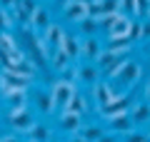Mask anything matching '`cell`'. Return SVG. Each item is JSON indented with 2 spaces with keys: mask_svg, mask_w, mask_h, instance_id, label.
Wrapping results in <instances>:
<instances>
[{
  "mask_svg": "<svg viewBox=\"0 0 150 142\" xmlns=\"http://www.w3.org/2000/svg\"><path fill=\"white\" fill-rule=\"evenodd\" d=\"M33 85V77H25V75H15L8 72V70H0V95L3 97H10L13 92H28V87Z\"/></svg>",
  "mask_w": 150,
  "mask_h": 142,
  "instance_id": "cell-1",
  "label": "cell"
},
{
  "mask_svg": "<svg viewBox=\"0 0 150 142\" xmlns=\"http://www.w3.org/2000/svg\"><path fill=\"white\" fill-rule=\"evenodd\" d=\"M123 112H130V95H115L110 102H105V105L98 107V115L103 117V120H110V117L115 115H123Z\"/></svg>",
  "mask_w": 150,
  "mask_h": 142,
  "instance_id": "cell-2",
  "label": "cell"
},
{
  "mask_svg": "<svg viewBox=\"0 0 150 142\" xmlns=\"http://www.w3.org/2000/svg\"><path fill=\"white\" fill-rule=\"evenodd\" d=\"M75 92H78V85L75 82H65V80H55L53 87H50V97H53L55 107H65Z\"/></svg>",
  "mask_w": 150,
  "mask_h": 142,
  "instance_id": "cell-3",
  "label": "cell"
},
{
  "mask_svg": "<svg viewBox=\"0 0 150 142\" xmlns=\"http://www.w3.org/2000/svg\"><path fill=\"white\" fill-rule=\"evenodd\" d=\"M8 120H10L13 132H23V135H28V130L35 125V117H33V112L28 110V107L25 110H10Z\"/></svg>",
  "mask_w": 150,
  "mask_h": 142,
  "instance_id": "cell-4",
  "label": "cell"
},
{
  "mask_svg": "<svg viewBox=\"0 0 150 142\" xmlns=\"http://www.w3.org/2000/svg\"><path fill=\"white\" fill-rule=\"evenodd\" d=\"M112 13H120L118 0H90L88 3V15L95 18V20H103V18L112 15Z\"/></svg>",
  "mask_w": 150,
  "mask_h": 142,
  "instance_id": "cell-5",
  "label": "cell"
},
{
  "mask_svg": "<svg viewBox=\"0 0 150 142\" xmlns=\"http://www.w3.org/2000/svg\"><path fill=\"white\" fill-rule=\"evenodd\" d=\"M38 8H40V3H38V0H18V5H15V10H13V15H15V20L20 22L23 27H28Z\"/></svg>",
  "mask_w": 150,
  "mask_h": 142,
  "instance_id": "cell-6",
  "label": "cell"
},
{
  "mask_svg": "<svg viewBox=\"0 0 150 142\" xmlns=\"http://www.w3.org/2000/svg\"><path fill=\"white\" fill-rule=\"evenodd\" d=\"M140 75H143V67H140V63H135L133 58H128L125 67L118 72V77H115V80H118V82H123V85H130V87H133V85L140 80Z\"/></svg>",
  "mask_w": 150,
  "mask_h": 142,
  "instance_id": "cell-7",
  "label": "cell"
},
{
  "mask_svg": "<svg viewBox=\"0 0 150 142\" xmlns=\"http://www.w3.org/2000/svg\"><path fill=\"white\" fill-rule=\"evenodd\" d=\"M105 122H108V127H110L112 135H128V132L135 130V125H133V120H130L128 112L115 115V117H110V120H105Z\"/></svg>",
  "mask_w": 150,
  "mask_h": 142,
  "instance_id": "cell-8",
  "label": "cell"
},
{
  "mask_svg": "<svg viewBox=\"0 0 150 142\" xmlns=\"http://www.w3.org/2000/svg\"><path fill=\"white\" fill-rule=\"evenodd\" d=\"M83 117L80 115H73V112H65V110H60V130L63 132H68V135H78V132L83 130Z\"/></svg>",
  "mask_w": 150,
  "mask_h": 142,
  "instance_id": "cell-9",
  "label": "cell"
},
{
  "mask_svg": "<svg viewBox=\"0 0 150 142\" xmlns=\"http://www.w3.org/2000/svg\"><path fill=\"white\" fill-rule=\"evenodd\" d=\"M63 18L68 22H80V20H85L88 18V5L85 3H65L63 5Z\"/></svg>",
  "mask_w": 150,
  "mask_h": 142,
  "instance_id": "cell-10",
  "label": "cell"
},
{
  "mask_svg": "<svg viewBox=\"0 0 150 142\" xmlns=\"http://www.w3.org/2000/svg\"><path fill=\"white\" fill-rule=\"evenodd\" d=\"M58 50H63V53L70 58V63H75V60L80 58V37H78V35H70V32H65V35H63V42H60Z\"/></svg>",
  "mask_w": 150,
  "mask_h": 142,
  "instance_id": "cell-11",
  "label": "cell"
},
{
  "mask_svg": "<svg viewBox=\"0 0 150 142\" xmlns=\"http://www.w3.org/2000/svg\"><path fill=\"white\" fill-rule=\"evenodd\" d=\"M105 50H110V53L118 55V58H128L130 50H133V42H130L128 37H108Z\"/></svg>",
  "mask_w": 150,
  "mask_h": 142,
  "instance_id": "cell-12",
  "label": "cell"
},
{
  "mask_svg": "<svg viewBox=\"0 0 150 142\" xmlns=\"http://www.w3.org/2000/svg\"><path fill=\"white\" fill-rule=\"evenodd\" d=\"M112 97H115V92H112V87L108 82H103V80H98L95 85H93V102H95V107L105 105V102H110Z\"/></svg>",
  "mask_w": 150,
  "mask_h": 142,
  "instance_id": "cell-13",
  "label": "cell"
},
{
  "mask_svg": "<svg viewBox=\"0 0 150 142\" xmlns=\"http://www.w3.org/2000/svg\"><path fill=\"white\" fill-rule=\"evenodd\" d=\"M100 50H103V45L98 42V37H83L80 40V58L95 63V58L100 55Z\"/></svg>",
  "mask_w": 150,
  "mask_h": 142,
  "instance_id": "cell-14",
  "label": "cell"
},
{
  "mask_svg": "<svg viewBox=\"0 0 150 142\" xmlns=\"http://www.w3.org/2000/svg\"><path fill=\"white\" fill-rule=\"evenodd\" d=\"M130 22H133V18H128V15H123V13H120L118 20H115L110 27H108V37H128Z\"/></svg>",
  "mask_w": 150,
  "mask_h": 142,
  "instance_id": "cell-15",
  "label": "cell"
},
{
  "mask_svg": "<svg viewBox=\"0 0 150 142\" xmlns=\"http://www.w3.org/2000/svg\"><path fill=\"white\" fill-rule=\"evenodd\" d=\"M130 120H133V125H145V122H150V102H135V107L128 112Z\"/></svg>",
  "mask_w": 150,
  "mask_h": 142,
  "instance_id": "cell-16",
  "label": "cell"
},
{
  "mask_svg": "<svg viewBox=\"0 0 150 142\" xmlns=\"http://www.w3.org/2000/svg\"><path fill=\"white\" fill-rule=\"evenodd\" d=\"M50 22H53V20H50V10L40 5V8L35 10V15H33V20H30V27L38 32V35H40V32H43L45 27L50 25Z\"/></svg>",
  "mask_w": 150,
  "mask_h": 142,
  "instance_id": "cell-17",
  "label": "cell"
},
{
  "mask_svg": "<svg viewBox=\"0 0 150 142\" xmlns=\"http://www.w3.org/2000/svg\"><path fill=\"white\" fill-rule=\"evenodd\" d=\"M60 110H65V112H73V115H80V117H83L88 110H90V105L85 102V97H83L80 92H75L73 97H70V102H68L65 107H60Z\"/></svg>",
  "mask_w": 150,
  "mask_h": 142,
  "instance_id": "cell-18",
  "label": "cell"
},
{
  "mask_svg": "<svg viewBox=\"0 0 150 142\" xmlns=\"http://www.w3.org/2000/svg\"><path fill=\"white\" fill-rule=\"evenodd\" d=\"M98 80H100V70H98V65L85 63V65L78 67V82H90V85H95Z\"/></svg>",
  "mask_w": 150,
  "mask_h": 142,
  "instance_id": "cell-19",
  "label": "cell"
},
{
  "mask_svg": "<svg viewBox=\"0 0 150 142\" xmlns=\"http://www.w3.org/2000/svg\"><path fill=\"white\" fill-rule=\"evenodd\" d=\"M28 140H35V142H50V140H53V132H50L48 125H40V122H35V125L28 130Z\"/></svg>",
  "mask_w": 150,
  "mask_h": 142,
  "instance_id": "cell-20",
  "label": "cell"
},
{
  "mask_svg": "<svg viewBox=\"0 0 150 142\" xmlns=\"http://www.w3.org/2000/svg\"><path fill=\"white\" fill-rule=\"evenodd\" d=\"M35 107H38V112L40 115H50V112L55 110V102H53V97H50V92H35Z\"/></svg>",
  "mask_w": 150,
  "mask_h": 142,
  "instance_id": "cell-21",
  "label": "cell"
},
{
  "mask_svg": "<svg viewBox=\"0 0 150 142\" xmlns=\"http://www.w3.org/2000/svg\"><path fill=\"white\" fill-rule=\"evenodd\" d=\"M48 60H50V67H53L55 72H63V70H65V67L70 65V58H68V55L63 53V50H53Z\"/></svg>",
  "mask_w": 150,
  "mask_h": 142,
  "instance_id": "cell-22",
  "label": "cell"
},
{
  "mask_svg": "<svg viewBox=\"0 0 150 142\" xmlns=\"http://www.w3.org/2000/svg\"><path fill=\"white\" fill-rule=\"evenodd\" d=\"M78 27H80V35H85V37H95V32L100 30V22H98L95 18H90V15H88L85 20H80V22H78Z\"/></svg>",
  "mask_w": 150,
  "mask_h": 142,
  "instance_id": "cell-23",
  "label": "cell"
},
{
  "mask_svg": "<svg viewBox=\"0 0 150 142\" xmlns=\"http://www.w3.org/2000/svg\"><path fill=\"white\" fill-rule=\"evenodd\" d=\"M78 135H80V137H85L88 142H98L103 135H105V130H103L100 125H83V130L78 132Z\"/></svg>",
  "mask_w": 150,
  "mask_h": 142,
  "instance_id": "cell-24",
  "label": "cell"
},
{
  "mask_svg": "<svg viewBox=\"0 0 150 142\" xmlns=\"http://www.w3.org/2000/svg\"><path fill=\"white\" fill-rule=\"evenodd\" d=\"M115 60H120V58H118V55H112L110 50H105V47H103V50H100V55L95 58V65H98V70H100V72H105V70L110 67V65L115 63Z\"/></svg>",
  "mask_w": 150,
  "mask_h": 142,
  "instance_id": "cell-25",
  "label": "cell"
},
{
  "mask_svg": "<svg viewBox=\"0 0 150 142\" xmlns=\"http://www.w3.org/2000/svg\"><path fill=\"white\" fill-rule=\"evenodd\" d=\"M140 37H143V22L133 18V22H130V30H128V40H130V42H138Z\"/></svg>",
  "mask_w": 150,
  "mask_h": 142,
  "instance_id": "cell-26",
  "label": "cell"
},
{
  "mask_svg": "<svg viewBox=\"0 0 150 142\" xmlns=\"http://www.w3.org/2000/svg\"><path fill=\"white\" fill-rule=\"evenodd\" d=\"M13 25H15V15H13L10 10H0V32L10 30Z\"/></svg>",
  "mask_w": 150,
  "mask_h": 142,
  "instance_id": "cell-27",
  "label": "cell"
},
{
  "mask_svg": "<svg viewBox=\"0 0 150 142\" xmlns=\"http://www.w3.org/2000/svg\"><path fill=\"white\" fill-rule=\"evenodd\" d=\"M60 80H65V82H75V85H78V65L70 63L68 67L60 72Z\"/></svg>",
  "mask_w": 150,
  "mask_h": 142,
  "instance_id": "cell-28",
  "label": "cell"
},
{
  "mask_svg": "<svg viewBox=\"0 0 150 142\" xmlns=\"http://www.w3.org/2000/svg\"><path fill=\"white\" fill-rule=\"evenodd\" d=\"M148 10H150V0H135V20H140V18H148Z\"/></svg>",
  "mask_w": 150,
  "mask_h": 142,
  "instance_id": "cell-29",
  "label": "cell"
},
{
  "mask_svg": "<svg viewBox=\"0 0 150 142\" xmlns=\"http://www.w3.org/2000/svg\"><path fill=\"white\" fill-rule=\"evenodd\" d=\"M118 10L123 13V15H133V10H135V0H118Z\"/></svg>",
  "mask_w": 150,
  "mask_h": 142,
  "instance_id": "cell-30",
  "label": "cell"
},
{
  "mask_svg": "<svg viewBox=\"0 0 150 142\" xmlns=\"http://www.w3.org/2000/svg\"><path fill=\"white\" fill-rule=\"evenodd\" d=\"M125 142H150L148 140V135H145V132H128V135H125Z\"/></svg>",
  "mask_w": 150,
  "mask_h": 142,
  "instance_id": "cell-31",
  "label": "cell"
},
{
  "mask_svg": "<svg viewBox=\"0 0 150 142\" xmlns=\"http://www.w3.org/2000/svg\"><path fill=\"white\" fill-rule=\"evenodd\" d=\"M15 5H18V0H0V10H15Z\"/></svg>",
  "mask_w": 150,
  "mask_h": 142,
  "instance_id": "cell-32",
  "label": "cell"
},
{
  "mask_svg": "<svg viewBox=\"0 0 150 142\" xmlns=\"http://www.w3.org/2000/svg\"><path fill=\"white\" fill-rule=\"evenodd\" d=\"M0 142H23V140L18 135H3V137H0Z\"/></svg>",
  "mask_w": 150,
  "mask_h": 142,
  "instance_id": "cell-33",
  "label": "cell"
},
{
  "mask_svg": "<svg viewBox=\"0 0 150 142\" xmlns=\"http://www.w3.org/2000/svg\"><path fill=\"white\" fill-rule=\"evenodd\" d=\"M150 37V22H143V40Z\"/></svg>",
  "mask_w": 150,
  "mask_h": 142,
  "instance_id": "cell-34",
  "label": "cell"
},
{
  "mask_svg": "<svg viewBox=\"0 0 150 142\" xmlns=\"http://www.w3.org/2000/svg\"><path fill=\"white\" fill-rule=\"evenodd\" d=\"M145 102H150V80L145 82Z\"/></svg>",
  "mask_w": 150,
  "mask_h": 142,
  "instance_id": "cell-35",
  "label": "cell"
},
{
  "mask_svg": "<svg viewBox=\"0 0 150 142\" xmlns=\"http://www.w3.org/2000/svg\"><path fill=\"white\" fill-rule=\"evenodd\" d=\"M70 142H88V140H85V137H80V135H73V137H70Z\"/></svg>",
  "mask_w": 150,
  "mask_h": 142,
  "instance_id": "cell-36",
  "label": "cell"
},
{
  "mask_svg": "<svg viewBox=\"0 0 150 142\" xmlns=\"http://www.w3.org/2000/svg\"><path fill=\"white\" fill-rule=\"evenodd\" d=\"M98 142H115V137H112V135H108V137L103 135V137H100V140H98Z\"/></svg>",
  "mask_w": 150,
  "mask_h": 142,
  "instance_id": "cell-37",
  "label": "cell"
},
{
  "mask_svg": "<svg viewBox=\"0 0 150 142\" xmlns=\"http://www.w3.org/2000/svg\"><path fill=\"white\" fill-rule=\"evenodd\" d=\"M73 3H85V5H88V3H90V0H73Z\"/></svg>",
  "mask_w": 150,
  "mask_h": 142,
  "instance_id": "cell-38",
  "label": "cell"
},
{
  "mask_svg": "<svg viewBox=\"0 0 150 142\" xmlns=\"http://www.w3.org/2000/svg\"><path fill=\"white\" fill-rule=\"evenodd\" d=\"M55 3H60V5H65V3H70V0H55Z\"/></svg>",
  "mask_w": 150,
  "mask_h": 142,
  "instance_id": "cell-39",
  "label": "cell"
},
{
  "mask_svg": "<svg viewBox=\"0 0 150 142\" xmlns=\"http://www.w3.org/2000/svg\"><path fill=\"white\" fill-rule=\"evenodd\" d=\"M145 135H148V140H150V127H148V132H145Z\"/></svg>",
  "mask_w": 150,
  "mask_h": 142,
  "instance_id": "cell-40",
  "label": "cell"
},
{
  "mask_svg": "<svg viewBox=\"0 0 150 142\" xmlns=\"http://www.w3.org/2000/svg\"><path fill=\"white\" fill-rule=\"evenodd\" d=\"M148 22H150V10H148Z\"/></svg>",
  "mask_w": 150,
  "mask_h": 142,
  "instance_id": "cell-41",
  "label": "cell"
},
{
  "mask_svg": "<svg viewBox=\"0 0 150 142\" xmlns=\"http://www.w3.org/2000/svg\"><path fill=\"white\" fill-rule=\"evenodd\" d=\"M25 142H35V140H25Z\"/></svg>",
  "mask_w": 150,
  "mask_h": 142,
  "instance_id": "cell-42",
  "label": "cell"
}]
</instances>
